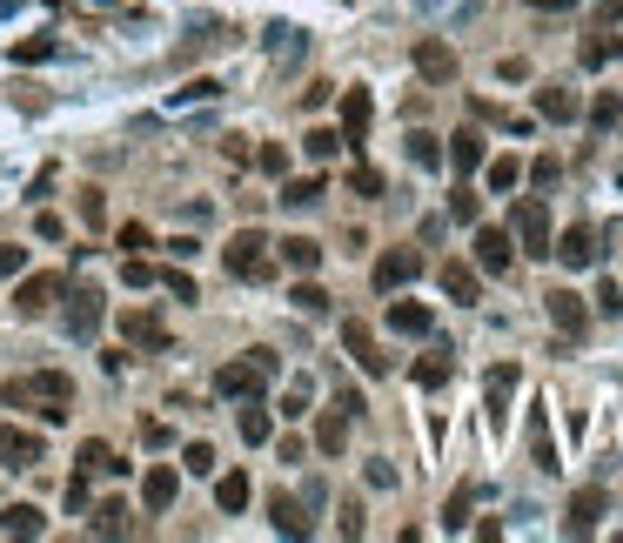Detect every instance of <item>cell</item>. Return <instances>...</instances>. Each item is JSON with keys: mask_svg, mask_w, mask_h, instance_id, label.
Listing matches in <instances>:
<instances>
[{"mask_svg": "<svg viewBox=\"0 0 623 543\" xmlns=\"http://www.w3.org/2000/svg\"><path fill=\"white\" fill-rule=\"evenodd\" d=\"M516 383H523V369H516V362H496L490 376H483V396H490V423H496V430H503V409H510Z\"/></svg>", "mask_w": 623, "mask_h": 543, "instance_id": "14", "label": "cell"}, {"mask_svg": "<svg viewBox=\"0 0 623 543\" xmlns=\"http://www.w3.org/2000/svg\"><path fill=\"white\" fill-rule=\"evenodd\" d=\"M369 121H376V101H369V88H349V94H342V148H356V141L369 135Z\"/></svg>", "mask_w": 623, "mask_h": 543, "instance_id": "12", "label": "cell"}, {"mask_svg": "<svg viewBox=\"0 0 623 543\" xmlns=\"http://www.w3.org/2000/svg\"><path fill=\"white\" fill-rule=\"evenodd\" d=\"M121 336L141 342V349H168V322L155 309H121Z\"/></svg>", "mask_w": 623, "mask_h": 543, "instance_id": "15", "label": "cell"}, {"mask_svg": "<svg viewBox=\"0 0 623 543\" xmlns=\"http://www.w3.org/2000/svg\"><path fill=\"white\" fill-rule=\"evenodd\" d=\"M215 510H222V517H242L248 510V470H222L215 476Z\"/></svg>", "mask_w": 623, "mask_h": 543, "instance_id": "20", "label": "cell"}, {"mask_svg": "<svg viewBox=\"0 0 623 543\" xmlns=\"http://www.w3.org/2000/svg\"><path fill=\"white\" fill-rule=\"evenodd\" d=\"M617 54H623L617 34H590V41H583V68H603V61H617Z\"/></svg>", "mask_w": 623, "mask_h": 543, "instance_id": "33", "label": "cell"}, {"mask_svg": "<svg viewBox=\"0 0 623 543\" xmlns=\"http://www.w3.org/2000/svg\"><path fill=\"white\" fill-rule=\"evenodd\" d=\"M369 483H376V490H396V470H389V463L376 456V463H369Z\"/></svg>", "mask_w": 623, "mask_h": 543, "instance_id": "54", "label": "cell"}, {"mask_svg": "<svg viewBox=\"0 0 623 543\" xmlns=\"http://www.w3.org/2000/svg\"><path fill=\"white\" fill-rule=\"evenodd\" d=\"M155 289H168V295H181V302H195V282L181 269H155Z\"/></svg>", "mask_w": 623, "mask_h": 543, "instance_id": "44", "label": "cell"}, {"mask_svg": "<svg viewBox=\"0 0 623 543\" xmlns=\"http://www.w3.org/2000/svg\"><path fill=\"white\" fill-rule=\"evenodd\" d=\"M255 168H262V175H289V155L268 141V148H255Z\"/></svg>", "mask_w": 623, "mask_h": 543, "instance_id": "46", "label": "cell"}, {"mask_svg": "<svg viewBox=\"0 0 623 543\" xmlns=\"http://www.w3.org/2000/svg\"><path fill=\"white\" fill-rule=\"evenodd\" d=\"M282 262H289V269H302V275H309L315 262H322V249H315V235H289V242H282Z\"/></svg>", "mask_w": 623, "mask_h": 543, "instance_id": "30", "label": "cell"}, {"mask_svg": "<svg viewBox=\"0 0 623 543\" xmlns=\"http://www.w3.org/2000/svg\"><path fill=\"white\" fill-rule=\"evenodd\" d=\"M543 302H550V322H557V336H563V342H577L583 329H590V309H583V295H577V289H550Z\"/></svg>", "mask_w": 623, "mask_h": 543, "instance_id": "8", "label": "cell"}, {"mask_svg": "<svg viewBox=\"0 0 623 543\" xmlns=\"http://www.w3.org/2000/svg\"><path fill=\"white\" fill-rule=\"evenodd\" d=\"M516 242H523V255H550V208L543 202H516Z\"/></svg>", "mask_w": 623, "mask_h": 543, "instance_id": "6", "label": "cell"}, {"mask_svg": "<svg viewBox=\"0 0 623 543\" xmlns=\"http://www.w3.org/2000/svg\"><path fill=\"white\" fill-rule=\"evenodd\" d=\"M469 503H476V483H463V490L449 497V510H443V530H463V523H469Z\"/></svg>", "mask_w": 623, "mask_h": 543, "instance_id": "36", "label": "cell"}, {"mask_svg": "<svg viewBox=\"0 0 623 543\" xmlns=\"http://www.w3.org/2000/svg\"><path fill=\"white\" fill-rule=\"evenodd\" d=\"M449 168H456V175H476V168H483V128H476V121L449 135Z\"/></svg>", "mask_w": 623, "mask_h": 543, "instance_id": "17", "label": "cell"}, {"mask_svg": "<svg viewBox=\"0 0 623 543\" xmlns=\"http://www.w3.org/2000/svg\"><path fill=\"white\" fill-rule=\"evenodd\" d=\"M349 188H356L362 202H376V195H382V175L369 168V161H362V168H349Z\"/></svg>", "mask_w": 623, "mask_h": 543, "instance_id": "42", "label": "cell"}, {"mask_svg": "<svg viewBox=\"0 0 623 543\" xmlns=\"http://www.w3.org/2000/svg\"><path fill=\"white\" fill-rule=\"evenodd\" d=\"M242 443H255V450H262V443H275V416H268L255 396H248V409H242Z\"/></svg>", "mask_w": 623, "mask_h": 543, "instance_id": "27", "label": "cell"}, {"mask_svg": "<svg viewBox=\"0 0 623 543\" xmlns=\"http://www.w3.org/2000/svg\"><path fill=\"white\" fill-rule=\"evenodd\" d=\"M289 302H295V309H302V316H329V295L315 289V282H302V289H295Z\"/></svg>", "mask_w": 623, "mask_h": 543, "instance_id": "41", "label": "cell"}, {"mask_svg": "<svg viewBox=\"0 0 623 543\" xmlns=\"http://www.w3.org/2000/svg\"><path fill=\"white\" fill-rule=\"evenodd\" d=\"M563 175V168H557V161H550V155H543V161H530V181H536V188H550V181H557Z\"/></svg>", "mask_w": 623, "mask_h": 543, "instance_id": "51", "label": "cell"}, {"mask_svg": "<svg viewBox=\"0 0 623 543\" xmlns=\"http://www.w3.org/2000/svg\"><path fill=\"white\" fill-rule=\"evenodd\" d=\"M409 161H416V168H443V148H436V135H409Z\"/></svg>", "mask_w": 623, "mask_h": 543, "instance_id": "38", "label": "cell"}, {"mask_svg": "<svg viewBox=\"0 0 623 543\" xmlns=\"http://www.w3.org/2000/svg\"><path fill=\"white\" fill-rule=\"evenodd\" d=\"M389 329L396 336H429L436 316H429V302H389Z\"/></svg>", "mask_w": 623, "mask_h": 543, "instance_id": "21", "label": "cell"}, {"mask_svg": "<svg viewBox=\"0 0 623 543\" xmlns=\"http://www.w3.org/2000/svg\"><path fill=\"white\" fill-rule=\"evenodd\" d=\"M141 443H148V450H168V443H175V430H168V423H155V416H148V423H141Z\"/></svg>", "mask_w": 623, "mask_h": 543, "instance_id": "48", "label": "cell"}, {"mask_svg": "<svg viewBox=\"0 0 623 543\" xmlns=\"http://www.w3.org/2000/svg\"><path fill=\"white\" fill-rule=\"evenodd\" d=\"M510 262H516V235H510V228H476V269L503 275Z\"/></svg>", "mask_w": 623, "mask_h": 543, "instance_id": "9", "label": "cell"}, {"mask_svg": "<svg viewBox=\"0 0 623 543\" xmlns=\"http://www.w3.org/2000/svg\"><path fill=\"white\" fill-rule=\"evenodd\" d=\"M530 7H543V14H563V7H577V0H530Z\"/></svg>", "mask_w": 623, "mask_h": 543, "instance_id": "57", "label": "cell"}, {"mask_svg": "<svg viewBox=\"0 0 623 543\" xmlns=\"http://www.w3.org/2000/svg\"><path fill=\"white\" fill-rule=\"evenodd\" d=\"M27 269V249H0V275H21Z\"/></svg>", "mask_w": 623, "mask_h": 543, "instance_id": "55", "label": "cell"}, {"mask_svg": "<svg viewBox=\"0 0 623 543\" xmlns=\"http://www.w3.org/2000/svg\"><path fill=\"white\" fill-rule=\"evenodd\" d=\"M61 295H67L61 275H27L21 289H14V309H21V316H47V309H54Z\"/></svg>", "mask_w": 623, "mask_h": 543, "instance_id": "10", "label": "cell"}, {"mask_svg": "<svg viewBox=\"0 0 623 543\" xmlns=\"http://www.w3.org/2000/svg\"><path fill=\"white\" fill-rule=\"evenodd\" d=\"M563 262V269H590V262H597V228L590 222H577V228H563V242L557 249H550Z\"/></svg>", "mask_w": 623, "mask_h": 543, "instance_id": "13", "label": "cell"}, {"mask_svg": "<svg viewBox=\"0 0 623 543\" xmlns=\"http://www.w3.org/2000/svg\"><path fill=\"white\" fill-rule=\"evenodd\" d=\"M329 94H335V88H329V81H315V88H302V108H309V114H315V108H322V101H329Z\"/></svg>", "mask_w": 623, "mask_h": 543, "instance_id": "56", "label": "cell"}, {"mask_svg": "<svg viewBox=\"0 0 623 543\" xmlns=\"http://www.w3.org/2000/svg\"><path fill=\"white\" fill-rule=\"evenodd\" d=\"M516 181H523V161H516V155H496L490 161V188H496V195H510Z\"/></svg>", "mask_w": 623, "mask_h": 543, "instance_id": "35", "label": "cell"}, {"mask_svg": "<svg viewBox=\"0 0 623 543\" xmlns=\"http://www.w3.org/2000/svg\"><path fill=\"white\" fill-rule=\"evenodd\" d=\"M597 309L603 316H623V289L617 282H597Z\"/></svg>", "mask_w": 623, "mask_h": 543, "instance_id": "49", "label": "cell"}, {"mask_svg": "<svg viewBox=\"0 0 623 543\" xmlns=\"http://www.w3.org/2000/svg\"><path fill=\"white\" fill-rule=\"evenodd\" d=\"M222 269L235 275V282H262V275H268V235H262V228H242V235L228 242Z\"/></svg>", "mask_w": 623, "mask_h": 543, "instance_id": "3", "label": "cell"}, {"mask_svg": "<svg viewBox=\"0 0 623 543\" xmlns=\"http://www.w3.org/2000/svg\"><path fill=\"white\" fill-rule=\"evenodd\" d=\"M603 21H623V0H603Z\"/></svg>", "mask_w": 623, "mask_h": 543, "instance_id": "58", "label": "cell"}, {"mask_svg": "<svg viewBox=\"0 0 623 543\" xmlns=\"http://www.w3.org/2000/svg\"><path fill=\"white\" fill-rule=\"evenodd\" d=\"M416 275H423V255H416V249H389V255H376V289H382V295L409 289Z\"/></svg>", "mask_w": 623, "mask_h": 543, "instance_id": "7", "label": "cell"}, {"mask_svg": "<svg viewBox=\"0 0 623 543\" xmlns=\"http://www.w3.org/2000/svg\"><path fill=\"white\" fill-rule=\"evenodd\" d=\"M597 517H603V490H577L570 523H563V530H570V537H590V530H597Z\"/></svg>", "mask_w": 623, "mask_h": 543, "instance_id": "23", "label": "cell"}, {"mask_svg": "<svg viewBox=\"0 0 623 543\" xmlns=\"http://www.w3.org/2000/svg\"><path fill=\"white\" fill-rule=\"evenodd\" d=\"M275 376V356L268 349H255V356H235L215 369V396H228V403H248V396H262V383Z\"/></svg>", "mask_w": 623, "mask_h": 543, "instance_id": "2", "label": "cell"}, {"mask_svg": "<svg viewBox=\"0 0 623 543\" xmlns=\"http://www.w3.org/2000/svg\"><path fill=\"white\" fill-rule=\"evenodd\" d=\"M590 121H597V128H617V121H623V101H617V94H597V101H590Z\"/></svg>", "mask_w": 623, "mask_h": 543, "instance_id": "43", "label": "cell"}, {"mask_svg": "<svg viewBox=\"0 0 623 543\" xmlns=\"http://www.w3.org/2000/svg\"><path fill=\"white\" fill-rule=\"evenodd\" d=\"M530 463H536V470H557V443H550V423H543V403L530 409Z\"/></svg>", "mask_w": 623, "mask_h": 543, "instance_id": "26", "label": "cell"}, {"mask_svg": "<svg viewBox=\"0 0 623 543\" xmlns=\"http://www.w3.org/2000/svg\"><path fill=\"white\" fill-rule=\"evenodd\" d=\"M121 282H128V289H148V282H155V262H141V255H128V269H121Z\"/></svg>", "mask_w": 623, "mask_h": 543, "instance_id": "47", "label": "cell"}, {"mask_svg": "<svg viewBox=\"0 0 623 543\" xmlns=\"http://www.w3.org/2000/svg\"><path fill=\"white\" fill-rule=\"evenodd\" d=\"M449 369H456V362H449V349H436V356L416 362V383H423V389H443V383H449Z\"/></svg>", "mask_w": 623, "mask_h": 543, "instance_id": "31", "label": "cell"}, {"mask_svg": "<svg viewBox=\"0 0 623 543\" xmlns=\"http://www.w3.org/2000/svg\"><path fill=\"white\" fill-rule=\"evenodd\" d=\"M349 423H356V416H349L342 403L322 409V423H315V450H322V456H342V450H349Z\"/></svg>", "mask_w": 623, "mask_h": 543, "instance_id": "16", "label": "cell"}, {"mask_svg": "<svg viewBox=\"0 0 623 543\" xmlns=\"http://www.w3.org/2000/svg\"><path fill=\"white\" fill-rule=\"evenodd\" d=\"M175 490H181L175 463H155V470L141 476V503H148V510H168V503H175Z\"/></svg>", "mask_w": 623, "mask_h": 543, "instance_id": "19", "label": "cell"}, {"mask_svg": "<svg viewBox=\"0 0 623 543\" xmlns=\"http://www.w3.org/2000/svg\"><path fill=\"white\" fill-rule=\"evenodd\" d=\"M268 523H275L282 537H309V510H302L295 497H275V503H268Z\"/></svg>", "mask_w": 623, "mask_h": 543, "instance_id": "25", "label": "cell"}, {"mask_svg": "<svg viewBox=\"0 0 623 543\" xmlns=\"http://www.w3.org/2000/svg\"><path fill=\"white\" fill-rule=\"evenodd\" d=\"M449 215H456V222H476V215H483V195H476V188H456V195H449Z\"/></svg>", "mask_w": 623, "mask_h": 543, "instance_id": "40", "label": "cell"}, {"mask_svg": "<svg viewBox=\"0 0 623 543\" xmlns=\"http://www.w3.org/2000/svg\"><path fill=\"white\" fill-rule=\"evenodd\" d=\"M7 396V409H34V416H47V423H61L67 409H74V383H67L61 369H41V376H14V383L0 389Z\"/></svg>", "mask_w": 623, "mask_h": 543, "instance_id": "1", "label": "cell"}, {"mask_svg": "<svg viewBox=\"0 0 623 543\" xmlns=\"http://www.w3.org/2000/svg\"><path fill=\"white\" fill-rule=\"evenodd\" d=\"M536 114H543V121H577V94L570 88H543L536 94Z\"/></svg>", "mask_w": 623, "mask_h": 543, "instance_id": "29", "label": "cell"}, {"mask_svg": "<svg viewBox=\"0 0 623 543\" xmlns=\"http://www.w3.org/2000/svg\"><path fill=\"white\" fill-rule=\"evenodd\" d=\"M342 342H349V356H356L369 376H382V369H389V356H382L376 336H369V322H342Z\"/></svg>", "mask_w": 623, "mask_h": 543, "instance_id": "18", "label": "cell"}, {"mask_svg": "<svg viewBox=\"0 0 623 543\" xmlns=\"http://www.w3.org/2000/svg\"><path fill=\"white\" fill-rule=\"evenodd\" d=\"M282 202H289V208H315V202H322V175L289 181V188H282Z\"/></svg>", "mask_w": 623, "mask_h": 543, "instance_id": "34", "label": "cell"}, {"mask_svg": "<svg viewBox=\"0 0 623 543\" xmlns=\"http://www.w3.org/2000/svg\"><path fill=\"white\" fill-rule=\"evenodd\" d=\"M0 530H7V537H41V530H47V510L14 503V510H0Z\"/></svg>", "mask_w": 623, "mask_h": 543, "instance_id": "24", "label": "cell"}, {"mask_svg": "<svg viewBox=\"0 0 623 543\" xmlns=\"http://www.w3.org/2000/svg\"><path fill=\"white\" fill-rule=\"evenodd\" d=\"M47 456V443L34 430H21V423H0V470H34Z\"/></svg>", "mask_w": 623, "mask_h": 543, "instance_id": "5", "label": "cell"}, {"mask_svg": "<svg viewBox=\"0 0 623 543\" xmlns=\"http://www.w3.org/2000/svg\"><path fill=\"white\" fill-rule=\"evenodd\" d=\"M302 409H309V383H295L289 396H282V416H302Z\"/></svg>", "mask_w": 623, "mask_h": 543, "instance_id": "52", "label": "cell"}, {"mask_svg": "<svg viewBox=\"0 0 623 543\" xmlns=\"http://www.w3.org/2000/svg\"><path fill=\"white\" fill-rule=\"evenodd\" d=\"M61 302H67V309H61V329L74 342H94V336H101V295H94V289H67Z\"/></svg>", "mask_w": 623, "mask_h": 543, "instance_id": "4", "label": "cell"}, {"mask_svg": "<svg viewBox=\"0 0 623 543\" xmlns=\"http://www.w3.org/2000/svg\"><path fill=\"white\" fill-rule=\"evenodd\" d=\"M443 295L449 302H483V282H476L469 262H443Z\"/></svg>", "mask_w": 623, "mask_h": 543, "instance_id": "22", "label": "cell"}, {"mask_svg": "<svg viewBox=\"0 0 623 543\" xmlns=\"http://www.w3.org/2000/svg\"><path fill=\"white\" fill-rule=\"evenodd\" d=\"M94 537H128L134 530V517H128V503H101V510H94V523H88Z\"/></svg>", "mask_w": 623, "mask_h": 543, "instance_id": "28", "label": "cell"}, {"mask_svg": "<svg viewBox=\"0 0 623 543\" xmlns=\"http://www.w3.org/2000/svg\"><path fill=\"white\" fill-rule=\"evenodd\" d=\"M47 54H54V41H47V34H27V41H14V61H21V68H34V61H47Z\"/></svg>", "mask_w": 623, "mask_h": 543, "instance_id": "37", "label": "cell"}, {"mask_svg": "<svg viewBox=\"0 0 623 543\" xmlns=\"http://www.w3.org/2000/svg\"><path fill=\"white\" fill-rule=\"evenodd\" d=\"M469 121H510V114L496 108V101H469ZM510 128H516V121H510Z\"/></svg>", "mask_w": 623, "mask_h": 543, "instance_id": "50", "label": "cell"}, {"mask_svg": "<svg viewBox=\"0 0 623 543\" xmlns=\"http://www.w3.org/2000/svg\"><path fill=\"white\" fill-rule=\"evenodd\" d=\"M121 249H134V255H141V249H148V228H141V222H128V228H121Z\"/></svg>", "mask_w": 623, "mask_h": 543, "instance_id": "53", "label": "cell"}, {"mask_svg": "<svg viewBox=\"0 0 623 543\" xmlns=\"http://www.w3.org/2000/svg\"><path fill=\"white\" fill-rule=\"evenodd\" d=\"M181 470L208 476V470H215V450H208V443H188V450H181Z\"/></svg>", "mask_w": 623, "mask_h": 543, "instance_id": "45", "label": "cell"}, {"mask_svg": "<svg viewBox=\"0 0 623 543\" xmlns=\"http://www.w3.org/2000/svg\"><path fill=\"white\" fill-rule=\"evenodd\" d=\"M268 47H275V61H282V68L302 61V34H295V27H268Z\"/></svg>", "mask_w": 623, "mask_h": 543, "instance_id": "32", "label": "cell"}, {"mask_svg": "<svg viewBox=\"0 0 623 543\" xmlns=\"http://www.w3.org/2000/svg\"><path fill=\"white\" fill-rule=\"evenodd\" d=\"M302 148H309V161H329L335 148H342V128H315V135L302 141Z\"/></svg>", "mask_w": 623, "mask_h": 543, "instance_id": "39", "label": "cell"}, {"mask_svg": "<svg viewBox=\"0 0 623 543\" xmlns=\"http://www.w3.org/2000/svg\"><path fill=\"white\" fill-rule=\"evenodd\" d=\"M416 74H423V81H436V88H443V81H456V47L436 41V34H423V41H416Z\"/></svg>", "mask_w": 623, "mask_h": 543, "instance_id": "11", "label": "cell"}]
</instances>
